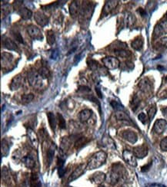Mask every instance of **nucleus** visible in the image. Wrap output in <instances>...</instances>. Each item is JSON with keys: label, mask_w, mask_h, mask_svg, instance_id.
Masks as SVG:
<instances>
[{"label": "nucleus", "mask_w": 167, "mask_h": 187, "mask_svg": "<svg viewBox=\"0 0 167 187\" xmlns=\"http://www.w3.org/2000/svg\"><path fill=\"white\" fill-rule=\"evenodd\" d=\"M138 119L143 123V124H145V123H146V120H147V117H146V115L144 114V113H140V114L138 115Z\"/></svg>", "instance_id": "obj_41"}, {"label": "nucleus", "mask_w": 167, "mask_h": 187, "mask_svg": "<svg viewBox=\"0 0 167 187\" xmlns=\"http://www.w3.org/2000/svg\"><path fill=\"white\" fill-rule=\"evenodd\" d=\"M19 14L20 16L25 20H27L31 18L32 15V11L29 10L27 8H21V9L19 10Z\"/></svg>", "instance_id": "obj_23"}, {"label": "nucleus", "mask_w": 167, "mask_h": 187, "mask_svg": "<svg viewBox=\"0 0 167 187\" xmlns=\"http://www.w3.org/2000/svg\"><path fill=\"white\" fill-rule=\"evenodd\" d=\"M92 116V111L89 109L82 110L80 113H79V120L82 123H86L90 119Z\"/></svg>", "instance_id": "obj_20"}, {"label": "nucleus", "mask_w": 167, "mask_h": 187, "mask_svg": "<svg viewBox=\"0 0 167 187\" xmlns=\"http://www.w3.org/2000/svg\"><path fill=\"white\" fill-rule=\"evenodd\" d=\"M12 55L9 53H3L2 55V61H4V63H11L12 61Z\"/></svg>", "instance_id": "obj_37"}, {"label": "nucleus", "mask_w": 167, "mask_h": 187, "mask_svg": "<svg viewBox=\"0 0 167 187\" xmlns=\"http://www.w3.org/2000/svg\"><path fill=\"white\" fill-rule=\"evenodd\" d=\"M34 95L32 94H24V95L22 96V102L25 104L26 103H29L33 100Z\"/></svg>", "instance_id": "obj_35"}, {"label": "nucleus", "mask_w": 167, "mask_h": 187, "mask_svg": "<svg viewBox=\"0 0 167 187\" xmlns=\"http://www.w3.org/2000/svg\"><path fill=\"white\" fill-rule=\"evenodd\" d=\"M46 41L49 45H53L56 42V37L52 30H48L46 32Z\"/></svg>", "instance_id": "obj_25"}, {"label": "nucleus", "mask_w": 167, "mask_h": 187, "mask_svg": "<svg viewBox=\"0 0 167 187\" xmlns=\"http://www.w3.org/2000/svg\"><path fill=\"white\" fill-rule=\"evenodd\" d=\"M102 63H103L104 66H105L107 69H110V70L117 69L120 65V62L119 61V59L115 58V57H105V58H102Z\"/></svg>", "instance_id": "obj_4"}, {"label": "nucleus", "mask_w": 167, "mask_h": 187, "mask_svg": "<svg viewBox=\"0 0 167 187\" xmlns=\"http://www.w3.org/2000/svg\"><path fill=\"white\" fill-rule=\"evenodd\" d=\"M22 84V77L20 75H15L13 78H12V81L10 84V88L11 90L15 91L19 89V88L21 86Z\"/></svg>", "instance_id": "obj_17"}, {"label": "nucleus", "mask_w": 167, "mask_h": 187, "mask_svg": "<svg viewBox=\"0 0 167 187\" xmlns=\"http://www.w3.org/2000/svg\"><path fill=\"white\" fill-rule=\"evenodd\" d=\"M136 18L133 16V15L130 13H128L126 16V22L128 26H132L135 23Z\"/></svg>", "instance_id": "obj_36"}, {"label": "nucleus", "mask_w": 167, "mask_h": 187, "mask_svg": "<svg viewBox=\"0 0 167 187\" xmlns=\"http://www.w3.org/2000/svg\"><path fill=\"white\" fill-rule=\"evenodd\" d=\"M54 154H55V150L53 149L52 146H51L47 151V154H46V157H47V163L48 166H50V164L52 163V160H53Z\"/></svg>", "instance_id": "obj_29"}, {"label": "nucleus", "mask_w": 167, "mask_h": 187, "mask_svg": "<svg viewBox=\"0 0 167 187\" xmlns=\"http://www.w3.org/2000/svg\"><path fill=\"white\" fill-rule=\"evenodd\" d=\"M138 12L142 15V16H144V15H146V11H145L143 9H142V8L138 9Z\"/></svg>", "instance_id": "obj_47"}, {"label": "nucleus", "mask_w": 167, "mask_h": 187, "mask_svg": "<svg viewBox=\"0 0 167 187\" xmlns=\"http://www.w3.org/2000/svg\"><path fill=\"white\" fill-rule=\"evenodd\" d=\"M160 43H161L163 46H165V47L167 48V36L161 38V40H160Z\"/></svg>", "instance_id": "obj_45"}, {"label": "nucleus", "mask_w": 167, "mask_h": 187, "mask_svg": "<svg viewBox=\"0 0 167 187\" xmlns=\"http://www.w3.org/2000/svg\"><path fill=\"white\" fill-rule=\"evenodd\" d=\"M131 46L133 49L136 51H140L143 49V40L141 37H137L136 38L133 40L131 43Z\"/></svg>", "instance_id": "obj_22"}, {"label": "nucleus", "mask_w": 167, "mask_h": 187, "mask_svg": "<svg viewBox=\"0 0 167 187\" xmlns=\"http://www.w3.org/2000/svg\"><path fill=\"white\" fill-rule=\"evenodd\" d=\"M153 34L155 38H158L164 34H167V19L160 21L156 25Z\"/></svg>", "instance_id": "obj_7"}, {"label": "nucleus", "mask_w": 167, "mask_h": 187, "mask_svg": "<svg viewBox=\"0 0 167 187\" xmlns=\"http://www.w3.org/2000/svg\"><path fill=\"white\" fill-rule=\"evenodd\" d=\"M90 180L93 182L95 184L100 185L101 183H103L106 179V175L102 172H96L93 173V175L90 177Z\"/></svg>", "instance_id": "obj_13"}, {"label": "nucleus", "mask_w": 167, "mask_h": 187, "mask_svg": "<svg viewBox=\"0 0 167 187\" xmlns=\"http://www.w3.org/2000/svg\"><path fill=\"white\" fill-rule=\"evenodd\" d=\"M96 93H97V94H98V97H99V98H102V94H101L100 90H99V89L98 88H96Z\"/></svg>", "instance_id": "obj_49"}, {"label": "nucleus", "mask_w": 167, "mask_h": 187, "mask_svg": "<svg viewBox=\"0 0 167 187\" xmlns=\"http://www.w3.org/2000/svg\"><path fill=\"white\" fill-rule=\"evenodd\" d=\"M13 35H14V37H15V38L17 40V41H19L20 43L24 42V41H23V37L21 36V34H20L19 32H14Z\"/></svg>", "instance_id": "obj_42"}, {"label": "nucleus", "mask_w": 167, "mask_h": 187, "mask_svg": "<svg viewBox=\"0 0 167 187\" xmlns=\"http://www.w3.org/2000/svg\"><path fill=\"white\" fill-rule=\"evenodd\" d=\"M80 4L78 1H73L69 5V14L73 18H76L79 15V10H80Z\"/></svg>", "instance_id": "obj_15"}, {"label": "nucleus", "mask_w": 167, "mask_h": 187, "mask_svg": "<svg viewBox=\"0 0 167 187\" xmlns=\"http://www.w3.org/2000/svg\"><path fill=\"white\" fill-rule=\"evenodd\" d=\"M88 65L92 71H96L98 68V66H99V64H98L97 61L90 59V61H89L88 62Z\"/></svg>", "instance_id": "obj_38"}, {"label": "nucleus", "mask_w": 167, "mask_h": 187, "mask_svg": "<svg viewBox=\"0 0 167 187\" xmlns=\"http://www.w3.org/2000/svg\"><path fill=\"white\" fill-rule=\"evenodd\" d=\"M47 118L51 129H52V131H55L56 128V125H57V119H56V116L54 115L53 113L49 112L47 113Z\"/></svg>", "instance_id": "obj_21"}, {"label": "nucleus", "mask_w": 167, "mask_h": 187, "mask_svg": "<svg viewBox=\"0 0 167 187\" xmlns=\"http://www.w3.org/2000/svg\"><path fill=\"white\" fill-rule=\"evenodd\" d=\"M111 106L114 108V109L116 110L117 111H123V107L122 106V105L120 104L119 103H118L117 101H112L111 102Z\"/></svg>", "instance_id": "obj_39"}, {"label": "nucleus", "mask_w": 167, "mask_h": 187, "mask_svg": "<svg viewBox=\"0 0 167 187\" xmlns=\"http://www.w3.org/2000/svg\"><path fill=\"white\" fill-rule=\"evenodd\" d=\"M28 81H29V84L32 88H34L35 89H40L44 87L45 81L46 80L44 79L39 74L38 72H31L28 75Z\"/></svg>", "instance_id": "obj_3"}, {"label": "nucleus", "mask_w": 167, "mask_h": 187, "mask_svg": "<svg viewBox=\"0 0 167 187\" xmlns=\"http://www.w3.org/2000/svg\"><path fill=\"white\" fill-rule=\"evenodd\" d=\"M86 169V166L85 164H80L79 166H78V167L72 173L71 175L69 176L68 179V182L70 183V182H73L74 180H76V179L79 178V177L82 175V174L85 173V170Z\"/></svg>", "instance_id": "obj_8"}, {"label": "nucleus", "mask_w": 167, "mask_h": 187, "mask_svg": "<svg viewBox=\"0 0 167 187\" xmlns=\"http://www.w3.org/2000/svg\"><path fill=\"white\" fill-rule=\"evenodd\" d=\"M27 32L31 38L35 40H42L43 38V35L42 34L41 30L37 26L31 25L27 27Z\"/></svg>", "instance_id": "obj_5"}, {"label": "nucleus", "mask_w": 167, "mask_h": 187, "mask_svg": "<svg viewBox=\"0 0 167 187\" xmlns=\"http://www.w3.org/2000/svg\"><path fill=\"white\" fill-rule=\"evenodd\" d=\"M34 18H35V21L38 25H40L42 27H44L49 22V18L47 17V15L46 14H44L43 12H36L34 15Z\"/></svg>", "instance_id": "obj_11"}, {"label": "nucleus", "mask_w": 167, "mask_h": 187, "mask_svg": "<svg viewBox=\"0 0 167 187\" xmlns=\"http://www.w3.org/2000/svg\"><path fill=\"white\" fill-rule=\"evenodd\" d=\"M160 97H161V98H167V88L165 89V90L160 94Z\"/></svg>", "instance_id": "obj_46"}, {"label": "nucleus", "mask_w": 167, "mask_h": 187, "mask_svg": "<svg viewBox=\"0 0 167 187\" xmlns=\"http://www.w3.org/2000/svg\"><path fill=\"white\" fill-rule=\"evenodd\" d=\"M119 4L118 1H115V0H112V1H108L106 2L105 6H104L103 9H102V15H106L110 14L113 9H115L117 7Z\"/></svg>", "instance_id": "obj_14"}, {"label": "nucleus", "mask_w": 167, "mask_h": 187, "mask_svg": "<svg viewBox=\"0 0 167 187\" xmlns=\"http://www.w3.org/2000/svg\"><path fill=\"white\" fill-rule=\"evenodd\" d=\"M87 142H88V140H87V139L86 137H80V138H78L77 140L76 141L75 146H76V149H80Z\"/></svg>", "instance_id": "obj_31"}, {"label": "nucleus", "mask_w": 167, "mask_h": 187, "mask_svg": "<svg viewBox=\"0 0 167 187\" xmlns=\"http://www.w3.org/2000/svg\"><path fill=\"white\" fill-rule=\"evenodd\" d=\"M23 162L25 164V166L29 169H33L35 166V161H34L33 158L31 156H26V157H23Z\"/></svg>", "instance_id": "obj_24"}, {"label": "nucleus", "mask_w": 167, "mask_h": 187, "mask_svg": "<svg viewBox=\"0 0 167 187\" xmlns=\"http://www.w3.org/2000/svg\"><path fill=\"white\" fill-rule=\"evenodd\" d=\"M57 121H58V124H59V127L60 129L63 130L66 128V123H65V120L64 119V117H62V114H57Z\"/></svg>", "instance_id": "obj_30"}, {"label": "nucleus", "mask_w": 167, "mask_h": 187, "mask_svg": "<svg viewBox=\"0 0 167 187\" xmlns=\"http://www.w3.org/2000/svg\"><path fill=\"white\" fill-rule=\"evenodd\" d=\"M147 114L149 120L151 121V120L154 118L156 114H157V107H156L155 105H152V106H151L149 108V110H148L147 111Z\"/></svg>", "instance_id": "obj_33"}, {"label": "nucleus", "mask_w": 167, "mask_h": 187, "mask_svg": "<svg viewBox=\"0 0 167 187\" xmlns=\"http://www.w3.org/2000/svg\"><path fill=\"white\" fill-rule=\"evenodd\" d=\"M33 187H42V184H41V182H40V183H38L37 184H35V186Z\"/></svg>", "instance_id": "obj_50"}, {"label": "nucleus", "mask_w": 167, "mask_h": 187, "mask_svg": "<svg viewBox=\"0 0 167 187\" xmlns=\"http://www.w3.org/2000/svg\"><path fill=\"white\" fill-rule=\"evenodd\" d=\"M38 72H39V74H40V75L46 80H47V78H49V75H50V73H49V71L45 67L40 68L39 69Z\"/></svg>", "instance_id": "obj_34"}, {"label": "nucleus", "mask_w": 167, "mask_h": 187, "mask_svg": "<svg viewBox=\"0 0 167 187\" xmlns=\"http://www.w3.org/2000/svg\"><path fill=\"white\" fill-rule=\"evenodd\" d=\"M160 148L163 151H167V137H164L160 142Z\"/></svg>", "instance_id": "obj_40"}, {"label": "nucleus", "mask_w": 167, "mask_h": 187, "mask_svg": "<svg viewBox=\"0 0 167 187\" xmlns=\"http://www.w3.org/2000/svg\"><path fill=\"white\" fill-rule=\"evenodd\" d=\"M165 81H166V82H167V76L166 77V78H165Z\"/></svg>", "instance_id": "obj_51"}, {"label": "nucleus", "mask_w": 167, "mask_h": 187, "mask_svg": "<svg viewBox=\"0 0 167 187\" xmlns=\"http://www.w3.org/2000/svg\"><path fill=\"white\" fill-rule=\"evenodd\" d=\"M123 158L125 160L126 163L130 165L131 166H137V162L136 159V156L131 151L128 150H125L123 152Z\"/></svg>", "instance_id": "obj_6"}, {"label": "nucleus", "mask_w": 167, "mask_h": 187, "mask_svg": "<svg viewBox=\"0 0 167 187\" xmlns=\"http://www.w3.org/2000/svg\"><path fill=\"white\" fill-rule=\"evenodd\" d=\"M140 97H138L137 95H134L133 97H132V100L130 102V105H131V108L133 111H136V109L138 108V107L140 106Z\"/></svg>", "instance_id": "obj_28"}, {"label": "nucleus", "mask_w": 167, "mask_h": 187, "mask_svg": "<svg viewBox=\"0 0 167 187\" xmlns=\"http://www.w3.org/2000/svg\"><path fill=\"white\" fill-rule=\"evenodd\" d=\"M27 134L32 144L34 146H35V147H37V146H38L39 144V139L36 134L34 132L33 130L31 129V128H29L27 131Z\"/></svg>", "instance_id": "obj_18"}, {"label": "nucleus", "mask_w": 167, "mask_h": 187, "mask_svg": "<svg viewBox=\"0 0 167 187\" xmlns=\"http://www.w3.org/2000/svg\"><path fill=\"white\" fill-rule=\"evenodd\" d=\"M167 127V122L166 120L163 119H159L154 123L153 131L157 134H162Z\"/></svg>", "instance_id": "obj_9"}, {"label": "nucleus", "mask_w": 167, "mask_h": 187, "mask_svg": "<svg viewBox=\"0 0 167 187\" xmlns=\"http://www.w3.org/2000/svg\"><path fill=\"white\" fill-rule=\"evenodd\" d=\"M115 54L117 56L121 57V58H127L130 55V52L125 50V49H119V50H115Z\"/></svg>", "instance_id": "obj_32"}, {"label": "nucleus", "mask_w": 167, "mask_h": 187, "mask_svg": "<svg viewBox=\"0 0 167 187\" xmlns=\"http://www.w3.org/2000/svg\"><path fill=\"white\" fill-rule=\"evenodd\" d=\"M151 166H152V162L149 163H148V164L145 165L144 166H143V167H142V169H141L142 172H146V171L149 170V168L151 167Z\"/></svg>", "instance_id": "obj_44"}, {"label": "nucleus", "mask_w": 167, "mask_h": 187, "mask_svg": "<svg viewBox=\"0 0 167 187\" xmlns=\"http://www.w3.org/2000/svg\"><path fill=\"white\" fill-rule=\"evenodd\" d=\"M139 88L142 92L147 93L152 90V84L148 78H143L139 83Z\"/></svg>", "instance_id": "obj_16"}, {"label": "nucleus", "mask_w": 167, "mask_h": 187, "mask_svg": "<svg viewBox=\"0 0 167 187\" xmlns=\"http://www.w3.org/2000/svg\"><path fill=\"white\" fill-rule=\"evenodd\" d=\"M121 136L124 140H126V141H128L130 143H135L137 141V140H138L137 134L134 131H129V130L123 131Z\"/></svg>", "instance_id": "obj_10"}, {"label": "nucleus", "mask_w": 167, "mask_h": 187, "mask_svg": "<svg viewBox=\"0 0 167 187\" xmlns=\"http://www.w3.org/2000/svg\"><path fill=\"white\" fill-rule=\"evenodd\" d=\"M106 158L107 154L104 151H99V152L96 153L89 160L86 164V169L92 170V169L100 167L105 163Z\"/></svg>", "instance_id": "obj_2"}, {"label": "nucleus", "mask_w": 167, "mask_h": 187, "mask_svg": "<svg viewBox=\"0 0 167 187\" xmlns=\"http://www.w3.org/2000/svg\"><path fill=\"white\" fill-rule=\"evenodd\" d=\"M3 46L6 48V49L10 51H15L17 49V45L14 41L9 38H5L3 40Z\"/></svg>", "instance_id": "obj_19"}, {"label": "nucleus", "mask_w": 167, "mask_h": 187, "mask_svg": "<svg viewBox=\"0 0 167 187\" xmlns=\"http://www.w3.org/2000/svg\"><path fill=\"white\" fill-rule=\"evenodd\" d=\"M162 113H163V115L164 116L167 120V107H164L162 109Z\"/></svg>", "instance_id": "obj_48"}, {"label": "nucleus", "mask_w": 167, "mask_h": 187, "mask_svg": "<svg viewBox=\"0 0 167 187\" xmlns=\"http://www.w3.org/2000/svg\"><path fill=\"white\" fill-rule=\"evenodd\" d=\"M23 1H16V2H14V4H13V7L15 9H21V6L23 5Z\"/></svg>", "instance_id": "obj_43"}, {"label": "nucleus", "mask_w": 167, "mask_h": 187, "mask_svg": "<svg viewBox=\"0 0 167 187\" xmlns=\"http://www.w3.org/2000/svg\"><path fill=\"white\" fill-rule=\"evenodd\" d=\"M115 117L118 120H123V121H130V118L129 116L123 112V111H116L115 113Z\"/></svg>", "instance_id": "obj_27"}, {"label": "nucleus", "mask_w": 167, "mask_h": 187, "mask_svg": "<svg viewBox=\"0 0 167 187\" xmlns=\"http://www.w3.org/2000/svg\"><path fill=\"white\" fill-rule=\"evenodd\" d=\"M70 144H71V140H70L68 137H63L62 141H61V150H62V152L67 151V150L69 148Z\"/></svg>", "instance_id": "obj_26"}, {"label": "nucleus", "mask_w": 167, "mask_h": 187, "mask_svg": "<svg viewBox=\"0 0 167 187\" xmlns=\"http://www.w3.org/2000/svg\"><path fill=\"white\" fill-rule=\"evenodd\" d=\"M166 18H167V12H166Z\"/></svg>", "instance_id": "obj_52"}, {"label": "nucleus", "mask_w": 167, "mask_h": 187, "mask_svg": "<svg viewBox=\"0 0 167 187\" xmlns=\"http://www.w3.org/2000/svg\"><path fill=\"white\" fill-rule=\"evenodd\" d=\"M134 155L137 158H144L146 155L148 154V147L146 144H143L141 146H137L133 148Z\"/></svg>", "instance_id": "obj_12"}, {"label": "nucleus", "mask_w": 167, "mask_h": 187, "mask_svg": "<svg viewBox=\"0 0 167 187\" xmlns=\"http://www.w3.org/2000/svg\"><path fill=\"white\" fill-rule=\"evenodd\" d=\"M126 174V170L123 165L120 163H115L112 165L111 171L107 178L108 183L111 185H115Z\"/></svg>", "instance_id": "obj_1"}]
</instances>
